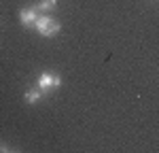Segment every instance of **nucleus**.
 I'll return each mask as SVG.
<instances>
[{"label": "nucleus", "instance_id": "5", "mask_svg": "<svg viewBox=\"0 0 159 153\" xmlns=\"http://www.w3.org/2000/svg\"><path fill=\"white\" fill-rule=\"evenodd\" d=\"M55 7H57V0H38V4H36L38 11H45V13L55 11Z\"/></svg>", "mask_w": 159, "mask_h": 153}, {"label": "nucleus", "instance_id": "4", "mask_svg": "<svg viewBox=\"0 0 159 153\" xmlns=\"http://www.w3.org/2000/svg\"><path fill=\"white\" fill-rule=\"evenodd\" d=\"M43 96H45V91H40V89H28L25 96H24V100L28 102V104H36Z\"/></svg>", "mask_w": 159, "mask_h": 153}, {"label": "nucleus", "instance_id": "6", "mask_svg": "<svg viewBox=\"0 0 159 153\" xmlns=\"http://www.w3.org/2000/svg\"><path fill=\"white\" fill-rule=\"evenodd\" d=\"M0 151H11V147H7V145H0Z\"/></svg>", "mask_w": 159, "mask_h": 153}, {"label": "nucleus", "instance_id": "2", "mask_svg": "<svg viewBox=\"0 0 159 153\" xmlns=\"http://www.w3.org/2000/svg\"><path fill=\"white\" fill-rule=\"evenodd\" d=\"M61 85V76L55 72H40L36 79V87L45 94H49L51 89H57Z\"/></svg>", "mask_w": 159, "mask_h": 153}, {"label": "nucleus", "instance_id": "1", "mask_svg": "<svg viewBox=\"0 0 159 153\" xmlns=\"http://www.w3.org/2000/svg\"><path fill=\"white\" fill-rule=\"evenodd\" d=\"M34 30H36L40 36L51 38L60 32V21L55 17H51L49 13H43V15H38L36 21H34Z\"/></svg>", "mask_w": 159, "mask_h": 153}, {"label": "nucleus", "instance_id": "3", "mask_svg": "<svg viewBox=\"0 0 159 153\" xmlns=\"http://www.w3.org/2000/svg\"><path fill=\"white\" fill-rule=\"evenodd\" d=\"M36 17H38V9L36 7H25V9L19 11V21H21L24 26H34Z\"/></svg>", "mask_w": 159, "mask_h": 153}]
</instances>
